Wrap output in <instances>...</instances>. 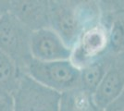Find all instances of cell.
Instances as JSON below:
<instances>
[{
	"label": "cell",
	"mask_w": 124,
	"mask_h": 111,
	"mask_svg": "<svg viewBox=\"0 0 124 111\" xmlns=\"http://www.w3.org/2000/svg\"><path fill=\"white\" fill-rule=\"evenodd\" d=\"M101 11L94 1H48L49 27L72 49L84 31L101 21Z\"/></svg>",
	"instance_id": "obj_1"
},
{
	"label": "cell",
	"mask_w": 124,
	"mask_h": 111,
	"mask_svg": "<svg viewBox=\"0 0 124 111\" xmlns=\"http://www.w3.org/2000/svg\"><path fill=\"white\" fill-rule=\"evenodd\" d=\"M24 69L37 82L60 94L80 88L81 70L70 59L46 62L31 58Z\"/></svg>",
	"instance_id": "obj_2"
},
{
	"label": "cell",
	"mask_w": 124,
	"mask_h": 111,
	"mask_svg": "<svg viewBox=\"0 0 124 111\" xmlns=\"http://www.w3.org/2000/svg\"><path fill=\"white\" fill-rule=\"evenodd\" d=\"M14 111H60L62 94L21 74L12 94Z\"/></svg>",
	"instance_id": "obj_3"
},
{
	"label": "cell",
	"mask_w": 124,
	"mask_h": 111,
	"mask_svg": "<svg viewBox=\"0 0 124 111\" xmlns=\"http://www.w3.org/2000/svg\"><path fill=\"white\" fill-rule=\"evenodd\" d=\"M31 32L11 13L0 15V50L14 61L20 69L31 59L30 38Z\"/></svg>",
	"instance_id": "obj_4"
},
{
	"label": "cell",
	"mask_w": 124,
	"mask_h": 111,
	"mask_svg": "<svg viewBox=\"0 0 124 111\" xmlns=\"http://www.w3.org/2000/svg\"><path fill=\"white\" fill-rule=\"evenodd\" d=\"M108 45V27L101 21L83 32L76 45L71 49L70 60L81 69L85 65L107 53Z\"/></svg>",
	"instance_id": "obj_5"
},
{
	"label": "cell",
	"mask_w": 124,
	"mask_h": 111,
	"mask_svg": "<svg viewBox=\"0 0 124 111\" xmlns=\"http://www.w3.org/2000/svg\"><path fill=\"white\" fill-rule=\"evenodd\" d=\"M30 51L31 58L46 62L69 60L71 56V49L50 27L31 32Z\"/></svg>",
	"instance_id": "obj_6"
},
{
	"label": "cell",
	"mask_w": 124,
	"mask_h": 111,
	"mask_svg": "<svg viewBox=\"0 0 124 111\" xmlns=\"http://www.w3.org/2000/svg\"><path fill=\"white\" fill-rule=\"evenodd\" d=\"M124 89V53L115 56L107 72L93 94L95 106L106 111Z\"/></svg>",
	"instance_id": "obj_7"
},
{
	"label": "cell",
	"mask_w": 124,
	"mask_h": 111,
	"mask_svg": "<svg viewBox=\"0 0 124 111\" xmlns=\"http://www.w3.org/2000/svg\"><path fill=\"white\" fill-rule=\"evenodd\" d=\"M8 12L11 13L31 32H34L42 28L49 27L48 1H42V0L9 1Z\"/></svg>",
	"instance_id": "obj_8"
},
{
	"label": "cell",
	"mask_w": 124,
	"mask_h": 111,
	"mask_svg": "<svg viewBox=\"0 0 124 111\" xmlns=\"http://www.w3.org/2000/svg\"><path fill=\"white\" fill-rule=\"evenodd\" d=\"M114 57L115 56L108 53L104 54L80 69V88L93 95L105 76Z\"/></svg>",
	"instance_id": "obj_9"
},
{
	"label": "cell",
	"mask_w": 124,
	"mask_h": 111,
	"mask_svg": "<svg viewBox=\"0 0 124 111\" xmlns=\"http://www.w3.org/2000/svg\"><path fill=\"white\" fill-rule=\"evenodd\" d=\"M107 16L106 25L108 32V45L107 53L117 56L124 53V7L110 9Z\"/></svg>",
	"instance_id": "obj_10"
},
{
	"label": "cell",
	"mask_w": 124,
	"mask_h": 111,
	"mask_svg": "<svg viewBox=\"0 0 124 111\" xmlns=\"http://www.w3.org/2000/svg\"><path fill=\"white\" fill-rule=\"evenodd\" d=\"M60 111H100L95 106L93 95L81 88L62 94Z\"/></svg>",
	"instance_id": "obj_11"
},
{
	"label": "cell",
	"mask_w": 124,
	"mask_h": 111,
	"mask_svg": "<svg viewBox=\"0 0 124 111\" xmlns=\"http://www.w3.org/2000/svg\"><path fill=\"white\" fill-rule=\"evenodd\" d=\"M21 76L20 69L14 61L0 50V93L12 95Z\"/></svg>",
	"instance_id": "obj_12"
},
{
	"label": "cell",
	"mask_w": 124,
	"mask_h": 111,
	"mask_svg": "<svg viewBox=\"0 0 124 111\" xmlns=\"http://www.w3.org/2000/svg\"><path fill=\"white\" fill-rule=\"evenodd\" d=\"M0 111H14L12 95L0 93Z\"/></svg>",
	"instance_id": "obj_13"
},
{
	"label": "cell",
	"mask_w": 124,
	"mask_h": 111,
	"mask_svg": "<svg viewBox=\"0 0 124 111\" xmlns=\"http://www.w3.org/2000/svg\"><path fill=\"white\" fill-rule=\"evenodd\" d=\"M106 111H124V89L120 95L106 109Z\"/></svg>",
	"instance_id": "obj_14"
}]
</instances>
